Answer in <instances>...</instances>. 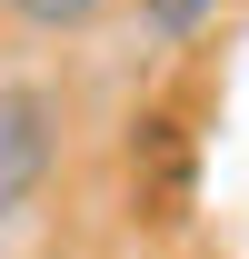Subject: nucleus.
<instances>
[{
    "label": "nucleus",
    "mask_w": 249,
    "mask_h": 259,
    "mask_svg": "<svg viewBox=\"0 0 249 259\" xmlns=\"http://www.w3.org/2000/svg\"><path fill=\"white\" fill-rule=\"evenodd\" d=\"M60 130H70V110H60L50 80H0V229L50 190V169H60Z\"/></svg>",
    "instance_id": "f257e3e1"
},
{
    "label": "nucleus",
    "mask_w": 249,
    "mask_h": 259,
    "mask_svg": "<svg viewBox=\"0 0 249 259\" xmlns=\"http://www.w3.org/2000/svg\"><path fill=\"white\" fill-rule=\"evenodd\" d=\"M130 10H140L150 40H199V30L219 20V0H130Z\"/></svg>",
    "instance_id": "7ed1b4c3"
},
{
    "label": "nucleus",
    "mask_w": 249,
    "mask_h": 259,
    "mask_svg": "<svg viewBox=\"0 0 249 259\" xmlns=\"http://www.w3.org/2000/svg\"><path fill=\"white\" fill-rule=\"evenodd\" d=\"M110 0H0V20H20V30H40V40H60V30H90Z\"/></svg>",
    "instance_id": "f03ea898"
}]
</instances>
